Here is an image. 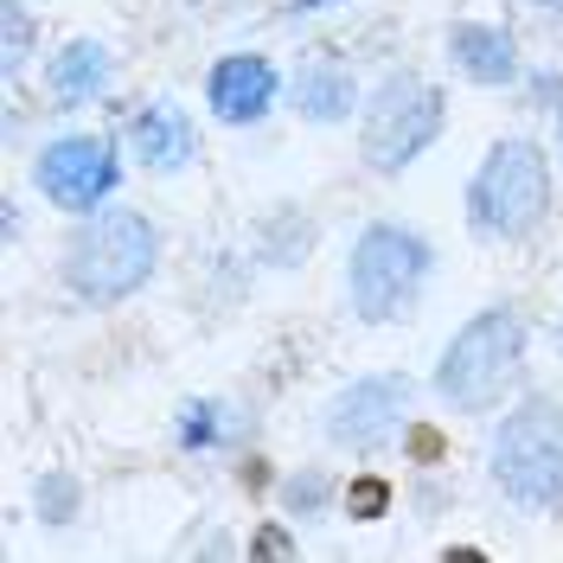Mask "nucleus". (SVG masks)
Returning a JSON list of instances; mask_svg holds the SVG:
<instances>
[{"label":"nucleus","instance_id":"11","mask_svg":"<svg viewBox=\"0 0 563 563\" xmlns=\"http://www.w3.org/2000/svg\"><path fill=\"white\" fill-rule=\"evenodd\" d=\"M122 154L154 179L186 174V167L199 161V129H192V115L179 103H141L135 115L122 122Z\"/></svg>","mask_w":563,"mask_h":563},{"label":"nucleus","instance_id":"2","mask_svg":"<svg viewBox=\"0 0 563 563\" xmlns=\"http://www.w3.org/2000/svg\"><path fill=\"white\" fill-rule=\"evenodd\" d=\"M526 352H531V320L512 301H493V308L467 314L449 333L429 385L455 417H493V410H506L512 390L526 385Z\"/></svg>","mask_w":563,"mask_h":563},{"label":"nucleus","instance_id":"5","mask_svg":"<svg viewBox=\"0 0 563 563\" xmlns=\"http://www.w3.org/2000/svg\"><path fill=\"white\" fill-rule=\"evenodd\" d=\"M435 276V244L404 218H372L358 224L346 250V308L358 327H390L422 301V288Z\"/></svg>","mask_w":563,"mask_h":563},{"label":"nucleus","instance_id":"8","mask_svg":"<svg viewBox=\"0 0 563 563\" xmlns=\"http://www.w3.org/2000/svg\"><path fill=\"white\" fill-rule=\"evenodd\" d=\"M33 186L52 211H70V218H90L115 199L122 186V141L109 135H52L33 154Z\"/></svg>","mask_w":563,"mask_h":563},{"label":"nucleus","instance_id":"12","mask_svg":"<svg viewBox=\"0 0 563 563\" xmlns=\"http://www.w3.org/2000/svg\"><path fill=\"white\" fill-rule=\"evenodd\" d=\"M449 65L467 77V84H481V90H512V84H526V58H519V38L506 33L499 20H449Z\"/></svg>","mask_w":563,"mask_h":563},{"label":"nucleus","instance_id":"21","mask_svg":"<svg viewBox=\"0 0 563 563\" xmlns=\"http://www.w3.org/2000/svg\"><path fill=\"white\" fill-rule=\"evenodd\" d=\"M250 558H295V538H288V526H263L256 538H250Z\"/></svg>","mask_w":563,"mask_h":563},{"label":"nucleus","instance_id":"22","mask_svg":"<svg viewBox=\"0 0 563 563\" xmlns=\"http://www.w3.org/2000/svg\"><path fill=\"white\" fill-rule=\"evenodd\" d=\"M333 7H346V0H282V20L295 26V20H314V13H333Z\"/></svg>","mask_w":563,"mask_h":563},{"label":"nucleus","instance_id":"20","mask_svg":"<svg viewBox=\"0 0 563 563\" xmlns=\"http://www.w3.org/2000/svg\"><path fill=\"white\" fill-rule=\"evenodd\" d=\"M526 97H531V109L563 115V70H531V77H526Z\"/></svg>","mask_w":563,"mask_h":563},{"label":"nucleus","instance_id":"24","mask_svg":"<svg viewBox=\"0 0 563 563\" xmlns=\"http://www.w3.org/2000/svg\"><path fill=\"white\" fill-rule=\"evenodd\" d=\"M558 147H563V129H558Z\"/></svg>","mask_w":563,"mask_h":563},{"label":"nucleus","instance_id":"17","mask_svg":"<svg viewBox=\"0 0 563 563\" xmlns=\"http://www.w3.org/2000/svg\"><path fill=\"white\" fill-rule=\"evenodd\" d=\"M33 512H38V526H52V531L77 526L84 519V481L65 474V467H45L33 481Z\"/></svg>","mask_w":563,"mask_h":563},{"label":"nucleus","instance_id":"25","mask_svg":"<svg viewBox=\"0 0 563 563\" xmlns=\"http://www.w3.org/2000/svg\"><path fill=\"white\" fill-rule=\"evenodd\" d=\"M558 340H563V333H558Z\"/></svg>","mask_w":563,"mask_h":563},{"label":"nucleus","instance_id":"10","mask_svg":"<svg viewBox=\"0 0 563 563\" xmlns=\"http://www.w3.org/2000/svg\"><path fill=\"white\" fill-rule=\"evenodd\" d=\"M365 109V90H358V70L340 58V52H308L295 77H288V115L308 122V129H340Z\"/></svg>","mask_w":563,"mask_h":563},{"label":"nucleus","instance_id":"1","mask_svg":"<svg viewBox=\"0 0 563 563\" xmlns=\"http://www.w3.org/2000/svg\"><path fill=\"white\" fill-rule=\"evenodd\" d=\"M161 269V224L141 206H115L77 218L58 256V282L70 288V301L84 308H122Z\"/></svg>","mask_w":563,"mask_h":563},{"label":"nucleus","instance_id":"7","mask_svg":"<svg viewBox=\"0 0 563 563\" xmlns=\"http://www.w3.org/2000/svg\"><path fill=\"white\" fill-rule=\"evenodd\" d=\"M410 410H417V385L404 372H365V378H346L320 404V435L340 455H385L417 422Z\"/></svg>","mask_w":563,"mask_h":563},{"label":"nucleus","instance_id":"6","mask_svg":"<svg viewBox=\"0 0 563 563\" xmlns=\"http://www.w3.org/2000/svg\"><path fill=\"white\" fill-rule=\"evenodd\" d=\"M449 129V97L422 70H385L358 109V161L372 179H404Z\"/></svg>","mask_w":563,"mask_h":563},{"label":"nucleus","instance_id":"16","mask_svg":"<svg viewBox=\"0 0 563 563\" xmlns=\"http://www.w3.org/2000/svg\"><path fill=\"white\" fill-rule=\"evenodd\" d=\"M276 499L295 526H320V519L333 512V499H346V493H340V481H333L327 467H295V474L276 481Z\"/></svg>","mask_w":563,"mask_h":563},{"label":"nucleus","instance_id":"23","mask_svg":"<svg viewBox=\"0 0 563 563\" xmlns=\"http://www.w3.org/2000/svg\"><path fill=\"white\" fill-rule=\"evenodd\" d=\"M526 7H538V13H563V0H526Z\"/></svg>","mask_w":563,"mask_h":563},{"label":"nucleus","instance_id":"19","mask_svg":"<svg viewBox=\"0 0 563 563\" xmlns=\"http://www.w3.org/2000/svg\"><path fill=\"white\" fill-rule=\"evenodd\" d=\"M390 499H397V487H390L385 474H358V481L346 487V512H352V526H372V519H385Z\"/></svg>","mask_w":563,"mask_h":563},{"label":"nucleus","instance_id":"3","mask_svg":"<svg viewBox=\"0 0 563 563\" xmlns=\"http://www.w3.org/2000/svg\"><path fill=\"white\" fill-rule=\"evenodd\" d=\"M551 218V154L531 135H499L467 179V231L481 244H526Z\"/></svg>","mask_w":563,"mask_h":563},{"label":"nucleus","instance_id":"15","mask_svg":"<svg viewBox=\"0 0 563 563\" xmlns=\"http://www.w3.org/2000/svg\"><path fill=\"white\" fill-rule=\"evenodd\" d=\"M308 250H314V218H308L301 206H276L263 224H256V256H263L269 269L308 263Z\"/></svg>","mask_w":563,"mask_h":563},{"label":"nucleus","instance_id":"18","mask_svg":"<svg viewBox=\"0 0 563 563\" xmlns=\"http://www.w3.org/2000/svg\"><path fill=\"white\" fill-rule=\"evenodd\" d=\"M33 45H38V20L26 0H0V77L20 84V70L33 65Z\"/></svg>","mask_w":563,"mask_h":563},{"label":"nucleus","instance_id":"14","mask_svg":"<svg viewBox=\"0 0 563 563\" xmlns=\"http://www.w3.org/2000/svg\"><path fill=\"white\" fill-rule=\"evenodd\" d=\"M244 429H250L244 410L224 404V397H186L174 410V442L186 455H224V449H238Z\"/></svg>","mask_w":563,"mask_h":563},{"label":"nucleus","instance_id":"9","mask_svg":"<svg viewBox=\"0 0 563 563\" xmlns=\"http://www.w3.org/2000/svg\"><path fill=\"white\" fill-rule=\"evenodd\" d=\"M282 97V70L263 52H224L206 70V109L224 129H256Z\"/></svg>","mask_w":563,"mask_h":563},{"label":"nucleus","instance_id":"13","mask_svg":"<svg viewBox=\"0 0 563 563\" xmlns=\"http://www.w3.org/2000/svg\"><path fill=\"white\" fill-rule=\"evenodd\" d=\"M45 90H52V103L58 109H90L103 103L109 90H115V52H109L103 38H65L58 45V58L45 65Z\"/></svg>","mask_w":563,"mask_h":563},{"label":"nucleus","instance_id":"4","mask_svg":"<svg viewBox=\"0 0 563 563\" xmlns=\"http://www.w3.org/2000/svg\"><path fill=\"white\" fill-rule=\"evenodd\" d=\"M487 474L526 512H563V397L519 390L493 422Z\"/></svg>","mask_w":563,"mask_h":563}]
</instances>
